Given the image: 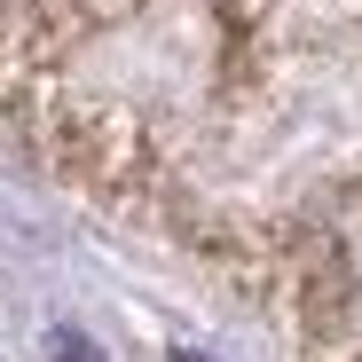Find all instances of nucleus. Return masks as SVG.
<instances>
[{"instance_id":"nucleus-1","label":"nucleus","mask_w":362,"mask_h":362,"mask_svg":"<svg viewBox=\"0 0 362 362\" xmlns=\"http://www.w3.org/2000/svg\"><path fill=\"white\" fill-rule=\"evenodd\" d=\"M47 362H103V354H95V339H79V331H64V339H55V354H47Z\"/></svg>"}]
</instances>
